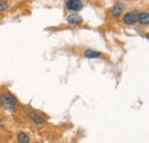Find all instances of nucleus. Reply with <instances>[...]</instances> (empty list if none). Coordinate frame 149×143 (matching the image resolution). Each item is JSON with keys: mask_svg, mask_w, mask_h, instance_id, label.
<instances>
[{"mask_svg": "<svg viewBox=\"0 0 149 143\" xmlns=\"http://www.w3.org/2000/svg\"><path fill=\"white\" fill-rule=\"evenodd\" d=\"M65 8L71 12H78L83 8V2L81 0H68L65 3Z\"/></svg>", "mask_w": 149, "mask_h": 143, "instance_id": "obj_2", "label": "nucleus"}, {"mask_svg": "<svg viewBox=\"0 0 149 143\" xmlns=\"http://www.w3.org/2000/svg\"><path fill=\"white\" fill-rule=\"evenodd\" d=\"M29 117H30L36 124H39V125H40V124H44V123H45V119H44L41 116L37 115L36 112H30V113H29Z\"/></svg>", "mask_w": 149, "mask_h": 143, "instance_id": "obj_7", "label": "nucleus"}, {"mask_svg": "<svg viewBox=\"0 0 149 143\" xmlns=\"http://www.w3.org/2000/svg\"><path fill=\"white\" fill-rule=\"evenodd\" d=\"M2 100H3L5 104H6V107L8 108L12 112H14V111H15L14 104L16 103V99H15V96H14V95H12L10 93L3 94V95H2Z\"/></svg>", "mask_w": 149, "mask_h": 143, "instance_id": "obj_1", "label": "nucleus"}, {"mask_svg": "<svg viewBox=\"0 0 149 143\" xmlns=\"http://www.w3.org/2000/svg\"><path fill=\"white\" fill-rule=\"evenodd\" d=\"M85 56L88 57V58H97V57L101 56V54L99 52L92 51V49H87V51H85Z\"/></svg>", "mask_w": 149, "mask_h": 143, "instance_id": "obj_8", "label": "nucleus"}, {"mask_svg": "<svg viewBox=\"0 0 149 143\" xmlns=\"http://www.w3.org/2000/svg\"><path fill=\"white\" fill-rule=\"evenodd\" d=\"M0 126H1V124H0Z\"/></svg>", "mask_w": 149, "mask_h": 143, "instance_id": "obj_12", "label": "nucleus"}, {"mask_svg": "<svg viewBox=\"0 0 149 143\" xmlns=\"http://www.w3.org/2000/svg\"><path fill=\"white\" fill-rule=\"evenodd\" d=\"M0 103H1V101H0Z\"/></svg>", "mask_w": 149, "mask_h": 143, "instance_id": "obj_11", "label": "nucleus"}, {"mask_svg": "<svg viewBox=\"0 0 149 143\" xmlns=\"http://www.w3.org/2000/svg\"><path fill=\"white\" fill-rule=\"evenodd\" d=\"M136 16H138V13L136 12H129L127 14L124 15L123 21L127 25H134L136 23Z\"/></svg>", "mask_w": 149, "mask_h": 143, "instance_id": "obj_3", "label": "nucleus"}, {"mask_svg": "<svg viewBox=\"0 0 149 143\" xmlns=\"http://www.w3.org/2000/svg\"><path fill=\"white\" fill-rule=\"evenodd\" d=\"M67 21L70 24H79V23L83 22V18L80 17L78 14H71V15H69L67 17Z\"/></svg>", "mask_w": 149, "mask_h": 143, "instance_id": "obj_6", "label": "nucleus"}, {"mask_svg": "<svg viewBox=\"0 0 149 143\" xmlns=\"http://www.w3.org/2000/svg\"><path fill=\"white\" fill-rule=\"evenodd\" d=\"M8 8V2L5 0H0V10H6Z\"/></svg>", "mask_w": 149, "mask_h": 143, "instance_id": "obj_10", "label": "nucleus"}, {"mask_svg": "<svg viewBox=\"0 0 149 143\" xmlns=\"http://www.w3.org/2000/svg\"><path fill=\"white\" fill-rule=\"evenodd\" d=\"M17 141H19V143H30V139L25 133H19L17 134Z\"/></svg>", "mask_w": 149, "mask_h": 143, "instance_id": "obj_9", "label": "nucleus"}, {"mask_svg": "<svg viewBox=\"0 0 149 143\" xmlns=\"http://www.w3.org/2000/svg\"><path fill=\"white\" fill-rule=\"evenodd\" d=\"M124 8H125V7H124L123 3H120V2L116 3V5L113 6V8L111 9V16L112 17H118V16H120V14L123 13Z\"/></svg>", "mask_w": 149, "mask_h": 143, "instance_id": "obj_4", "label": "nucleus"}, {"mask_svg": "<svg viewBox=\"0 0 149 143\" xmlns=\"http://www.w3.org/2000/svg\"><path fill=\"white\" fill-rule=\"evenodd\" d=\"M136 22H139V23H140V24H142V25H147V24L149 23V14L147 13V12L138 13Z\"/></svg>", "mask_w": 149, "mask_h": 143, "instance_id": "obj_5", "label": "nucleus"}]
</instances>
